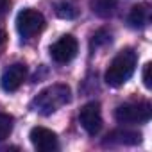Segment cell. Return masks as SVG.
Segmentation results:
<instances>
[{"label":"cell","instance_id":"9a60e30c","mask_svg":"<svg viewBox=\"0 0 152 152\" xmlns=\"http://www.w3.org/2000/svg\"><path fill=\"white\" fill-rule=\"evenodd\" d=\"M150 68H152V64H150V63H147V64L143 66V84H145L147 88H152V81H150Z\"/></svg>","mask_w":152,"mask_h":152},{"label":"cell","instance_id":"5bb4252c","mask_svg":"<svg viewBox=\"0 0 152 152\" xmlns=\"http://www.w3.org/2000/svg\"><path fill=\"white\" fill-rule=\"evenodd\" d=\"M109 41H111V32H107L106 29H100V31H97V32L93 34L91 50H93V48H99V47H102V45H106V43H109Z\"/></svg>","mask_w":152,"mask_h":152},{"label":"cell","instance_id":"ba28073f","mask_svg":"<svg viewBox=\"0 0 152 152\" xmlns=\"http://www.w3.org/2000/svg\"><path fill=\"white\" fill-rule=\"evenodd\" d=\"M31 143L36 150L39 152H54L59 148V141H57V134L47 127H34L29 134Z\"/></svg>","mask_w":152,"mask_h":152},{"label":"cell","instance_id":"7a4b0ae2","mask_svg":"<svg viewBox=\"0 0 152 152\" xmlns=\"http://www.w3.org/2000/svg\"><path fill=\"white\" fill-rule=\"evenodd\" d=\"M136 63H138V56L132 48L120 50L113 57V61L109 63V66L106 70V75H104L106 83L113 88H118V86L125 84L132 77V73L136 70Z\"/></svg>","mask_w":152,"mask_h":152},{"label":"cell","instance_id":"8992f818","mask_svg":"<svg viewBox=\"0 0 152 152\" xmlns=\"http://www.w3.org/2000/svg\"><path fill=\"white\" fill-rule=\"evenodd\" d=\"M79 122L90 136H97L102 129V115L99 102H88L79 111Z\"/></svg>","mask_w":152,"mask_h":152},{"label":"cell","instance_id":"2e32d148","mask_svg":"<svg viewBox=\"0 0 152 152\" xmlns=\"http://www.w3.org/2000/svg\"><path fill=\"white\" fill-rule=\"evenodd\" d=\"M9 4H11V0H0V15L9 9Z\"/></svg>","mask_w":152,"mask_h":152},{"label":"cell","instance_id":"30bf717a","mask_svg":"<svg viewBox=\"0 0 152 152\" xmlns=\"http://www.w3.org/2000/svg\"><path fill=\"white\" fill-rule=\"evenodd\" d=\"M141 141V134L136 131L118 129L107 134V143H118V145H138Z\"/></svg>","mask_w":152,"mask_h":152},{"label":"cell","instance_id":"8fae6325","mask_svg":"<svg viewBox=\"0 0 152 152\" xmlns=\"http://www.w3.org/2000/svg\"><path fill=\"white\" fill-rule=\"evenodd\" d=\"M90 6L91 11L100 16V18H107L113 15L115 6H116V0H90Z\"/></svg>","mask_w":152,"mask_h":152},{"label":"cell","instance_id":"5b68a950","mask_svg":"<svg viewBox=\"0 0 152 152\" xmlns=\"http://www.w3.org/2000/svg\"><path fill=\"white\" fill-rule=\"evenodd\" d=\"M77 50H79L77 39H75L72 34H64L50 47V57L56 63L64 64V63H70L75 56H77Z\"/></svg>","mask_w":152,"mask_h":152},{"label":"cell","instance_id":"7c38bea8","mask_svg":"<svg viewBox=\"0 0 152 152\" xmlns=\"http://www.w3.org/2000/svg\"><path fill=\"white\" fill-rule=\"evenodd\" d=\"M56 13L59 18H66V20H72L77 16V7H75V4L72 2V0H59V2L56 4Z\"/></svg>","mask_w":152,"mask_h":152},{"label":"cell","instance_id":"277c9868","mask_svg":"<svg viewBox=\"0 0 152 152\" xmlns=\"http://www.w3.org/2000/svg\"><path fill=\"white\" fill-rule=\"evenodd\" d=\"M45 29V16L36 9H23L16 16V31L23 39H31Z\"/></svg>","mask_w":152,"mask_h":152},{"label":"cell","instance_id":"9c48e42d","mask_svg":"<svg viewBox=\"0 0 152 152\" xmlns=\"http://www.w3.org/2000/svg\"><path fill=\"white\" fill-rule=\"evenodd\" d=\"M129 25L132 29H143L147 27V23L150 22V7L148 4H138L131 9L129 18H127Z\"/></svg>","mask_w":152,"mask_h":152},{"label":"cell","instance_id":"52a82bcc","mask_svg":"<svg viewBox=\"0 0 152 152\" xmlns=\"http://www.w3.org/2000/svg\"><path fill=\"white\" fill-rule=\"evenodd\" d=\"M25 77H27V66L23 63H15L4 70L2 77H0V86L4 91L13 93L23 84Z\"/></svg>","mask_w":152,"mask_h":152},{"label":"cell","instance_id":"4fadbf2b","mask_svg":"<svg viewBox=\"0 0 152 152\" xmlns=\"http://www.w3.org/2000/svg\"><path fill=\"white\" fill-rule=\"evenodd\" d=\"M13 125H15V118L11 115H0V141H4L6 138H9V134L13 132Z\"/></svg>","mask_w":152,"mask_h":152},{"label":"cell","instance_id":"6da1fadb","mask_svg":"<svg viewBox=\"0 0 152 152\" xmlns=\"http://www.w3.org/2000/svg\"><path fill=\"white\" fill-rule=\"evenodd\" d=\"M72 100V90L66 84H52L41 90L31 102V109L43 116H48L66 106Z\"/></svg>","mask_w":152,"mask_h":152},{"label":"cell","instance_id":"3957f363","mask_svg":"<svg viewBox=\"0 0 152 152\" xmlns=\"http://www.w3.org/2000/svg\"><path fill=\"white\" fill-rule=\"evenodd\" d=\"M152 107L148 102H127L115 109V120L118 124H145L150 120Z\"/></svg>","mask_w":152,"mask_h":152}]
</instances>
